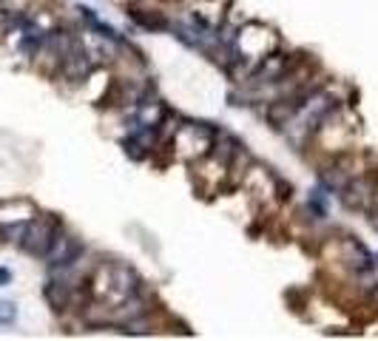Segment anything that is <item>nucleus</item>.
Returning <instances> with one entry per match:
<instances>
[{
	"label": "nucleus",
	"mask_w": 378,
	"mask_h": 341,
	"mask_svg": "<svg viewBox=\"0 0 378 341\" xmlns=\"http://www.w3.org/2000/svg\"><path fill=\"white\" fill-rule=\"evenodd\" d=\"M52 245H55V239H52V228H49V225H26V233H23V248H26L29 253L43 256Z\"/></svg>",
	"instance_id": "f257e3e1"
},
{
	"label": "nucleus",
	"mask_w": 378,
	"mask_h": 341,
	"mask_svg": "<svg viewBox=\"0 0 378 341\" xmlns=\"http://www.w3.org/2000/svg\"><path fill=\"white\" fill-rule=\"evenodd\" d=\"M15 321V307L12 304H0V324H12Z\"/></svg>",
	"instance_id": "f03ea898"
},
{
	"label": "nucleus",
	"mask_w": 378,
	"mask_h": 341,
	"mask_svg": "<svg viewBox=\"0 0 378 341\" xmlns=\"http://www.w3.org/2000/svg\"><path fill=\"white\" fill-rule=\"evenodd\" d=\"M9 279H12V273H9V270H4V267H0V284H6Z\"/></svg>",
	"instance_id": "7ed1b4c3"
}]
</instances>
